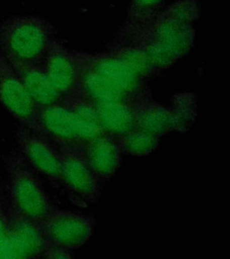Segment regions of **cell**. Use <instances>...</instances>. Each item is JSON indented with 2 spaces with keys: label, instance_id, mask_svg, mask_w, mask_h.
<instances>
[{
  "label": "cell",
  "instance_id": "6da1fadb",
  "mask_svg": "<svg viewBox=\"0 0 230 259\" xmlns=\"http://www.w3.org/2000/svg\"><path fill=\"white\" fill-rule=\"evenodd\" d=\"M56 40L53 24L40 16H12L0 22V53L8 60L39 64Z\"/></svg>",
  "mask_w": 230,
  "mask_h": 259
},
{
  "label": "cell",
  "instance_id": "7a4b0ae2",
  "mask_svg": "<svg viewBox=\"0 0 230 259\" xmlns=\"http://www.w3.org/2000/svg\"><path fill=\"white\" fill-rule=\"evenodd\" d=\"M194 24L162 11L135 42L145 51L157 71L168 69L194 45Z\"/></svg>",
  "mask_w": 230,
  "mask_h": 259
},
{
  "label": "cell",
  "instance_id": "3957f363",
  "mask_svg": "<svg viewBox=\"0 0 230 259\" xmlns=\"http://www.w3.org/2000/svg\"><path fill=\"white\" fill-rule=\"evenodd\" d=\"M8 182L5 184L8 197L16 210L26 218L40 222L53 210V202L42 184L18 150L4 157Z\"/></svg>",
  "mask_w": 230,
  "mask_h": 259
},
{
  "label": "cell",
  "instance_id": "277c9868",
  "mask_svg": "<svg viewBox=\"0 0 230 259\" xmlns=\"http://www.w3.org/2000/svg\"><path fill=\"white\" fill-rule=\"evenodd\" d=\"M33 131L58 147H84L104 134L99 126L82 120L64 104L40 107Z\"/></svg>",
  "mask_w": 230,
  "mask_h": 259
},
{
  "label": "cell",
  "instance_id": "5b68a950",
  "mask_svg": "<svg viewBox=\"0 0 230 259\" xmlns=\"http://www.w3.org/2000/svg\"><path fill=\"white\" fill-rule=\"evenodd\" d=\"M39 223L47 241L71 251L82 247L90 239L96 226L91 215L61 210L56 206Z\"/></svg>",
  "mask_w": 230,
  "mask_h": 259
},
{
  "label": "cell",
  "instance_id": "8992f818",
  "mask_svg": "<svg viewBox=\"0 0 230 259\" xmlns=\"http://www.w3.org/2000/svg\"><path fill=\"white\" fill-rule=\"evenodd\" d=\"M39 64L64 101L79 94L83 53L69 51L57 40Z\"/></svg>",
  "mask_w": 230,
  "mask_h": 259
},
{
  "label": "cell",
  "instance_id": "52a82bcc",
  "mask_svg": "<svg viewBox=\"0 0 230 259\" xmlns=\"http://www.w3.org/2000/svg\"><path fill=\"white\" fill-rule=\"evenodd\" d=\"M17 150L32 169L53 185L61 184V159L59 148L47 138L25 126L16 133Z\"/></svg>",
  "mask_w": 230,
  "mask_h": 259
},
{
  "label": "cell",
  "instance_id": "ba28073f",
  "mask_svg": "<svg viewBox=\"0 0 230 259\" xmlns=\"http://www.w3.org/2000/svg\"><path fill=\"white\" fill-rule=\"evenodd\" d=\"M58 148L61 154V184L85 202H97L105 184L91 169L83 147Z\"/></svg>",
  "mask_w": 230,
  "mask_h": 259
},
{
  "label": "cell",
  "instance_id": "9c48e42d",
  "mask_svg": "<svg viewBox=\"0 0 230 259\" xmlns=\"http://www.w3.org/2000/svg\"><path fill=\"white\" fill-rule=\"evenodd\" d=\"M0 103L22 125L35 130L40 107L33 101L8 59L1 53Z\"/></svg>",
  "mask_w": 230,
  "mask_h": 259
},
{
  "label": "cell",
  "instance_id": "30bf717a",
  "mask_svg": "<svg viewBox=\"0 0 230 259\" xmlns=\"http://www.w3.org/2000/svg\"><path fill=\"white\" fill-rule=\"evenodd\" d=\"M4 188L8 239L14 258L41 257L46 239L40 223L21 214L8 197L5 184Z\"/></svg>",
  "mask_w": 230,
  "mask_h": 259
},
{
  "label": "cell",
  "instance_id": "8fae6325",
  "mask_svg": "<svg viewBox=\"0 0 230 259\" xmlns=\"http://www.w3.org/2000/svg\"><path fill=\"white\" fill-rule=\"evenodd\" d=\"M83 56L84 64L87 69L118 89L139 99L150 95L145 79L137 76L124 61L110 51L95 55L83 53Z\"/></svg>",
  "mask_w": 230,
  "mask_h": 259
},
{
  "label": "cell",
  "instance_id": "7c38bea8",
  "mask_svg": "<svg viewBox=\"0 0 230 259\" xmlns=\"http://www.w3.org/2000/svg\"><path fill=\"white\" fill-rule=\"evenodd\" d=\"M83 152L91 169L105 185L121 166V148L117 139L109 134L104 133L89 141Z\"/></svg>",
  "mask_w": 230,
  "mask_h": 259
},
{
  "label": "cell",
  "instance_id": "4fadbf2b",
  "mask_svg": "<svg viewBox=\"0 0 230 259\" xmlns=\"http://www.w3.org/2000/svg\"><path fill=\"white\" fill-rule=\"evenodd\" d=\"M8 61L38 106L45 107L64 103V98L53 88L40 64H26L8 59Z\"/></svg>",
  "mask_w": 230,
  "mask_h": 259
},
{
  "label": "cell",
  "instance_id": "5bb4252c",
  "mask_svg": "<svg viewBox=\"0 0 230 259\" xmlns=\"http://www.w3.org/2000/svg\"><path fill=\"white\" fill-rule=\"evenodd\" d=\"M137 128L161 137L171 132H179L177 118L171 105L154 101L150 95L137 104Z\"/></svg>",
  "mask_w": 230,
  "mask_h": 259
},
{
  "label": "cell",
  "instance_id": "9a60e30c",
  "mask_svg": "<svg viewBox=\"0 0 230 259\" xmlns=\"http://www.w3.org/2000/svg\"><path fill=\"white\" fill-rule=\"evenodd\" d=\"M137 104V102L95 104L97 107L98 125L105 134L115 138L136 129Z\"/></svg>",
  "mask_w": 230,
  "mask_h": 259
},
{
  "label": "cell",
  "instance_id": "2e32d148",
  "mask_svg": "<svg viewBox=\"0 0 230 259\" xmlns=\"http://www.w3.org/2000/svg\"><path fill=\"white\" fill-rule=\"evenodd\" d=\"M165 0H131L116 45L133 44L162 12Z\"/></svg>",
  "mask_w": 230,
  "mask_h": 259
},
{
  "label": "cell",
  "instance_id": "e0dca14e",
  "mask_svg": "<svg viewBox=\"0 0 230 259\" xmlns=\"http://www.w3.org/2000/svg\"><path fill=\"white\" fill-rule=\"evenodd\" d=\"M78 95L94 104L113 102L137 103L141 100L111 84L109 81L87 69L85 64L81 75Z\"/></svg>",
  "mask_w": 230,
  "mask_h": 259
},
{
  "label": "cell",
  "instance_id": "ac0fdd59",
  "mask_svg": "<svg viewBox=\"0 0 230 259\" xmlns=\"http://www.w3.org/2000/svg\"><path fill=\"white\" fill-rule=\"evenodd\" d=\"M109 51L124 61L137 76L145 80L158 72L147 56L145 51L140 45H115Z\"/></svg>",
  "mask_w": 230,
  "mask_h": 259
},
{
  "label": "cell",
  "instance_id": "d6986e66",
  "mask_svg": "<svg viewBox=\"0 0 230 259\" xmlns=\"http://www.w3.org/2000/svg\"><path fill=\"white\" fill-rule=\"evenodd\" d=\"M116 139L122 154L143 157L153 152L157 149L160 137L136 128Z\"/></svg>",
  "mask_w": 230,
  "mask_h": 259
},
{
  "label": "cell",
  "instance_id": "ffe728a7",
  "mask_svg": "<svg viewBox=\"0 0 230 259\" xmlns=\"http://www.w3.org/2000/svg\"><path fill=\"white\" fill-rule=\"evenodd\" d=\"M170 105L177 118L179 132H186L193 123L196 115V97L193 94H179L173 97Z\"/></svg>",
  "mask_w": 230,
  "mask_h": 259
},
{
  "label": "cell",
  "instance_id": "44dd1931",
  "mask_svg": "<svg viewBox=\"0 0 230 259\" xmlns=\"http://www.w3.org/2000/svg\"><path fill=\"white\" fill-rule=\"evenodd\" d=\"M63 104L82 120L98 125L97 107L92 102L81 97L80 95H77L66 99Z\"/></svg>",
  "mask_w": 230,
  "mask_h": 259
},
{
  "label": "cell",
  "instance_id": "7402d4cb",
  "mask_svg": "<svg viewBox=\"0 0 230 259\" xmlns=\"http://www.w3.org/2000/svg\"><path fill=\"white\" fill-rule=\"evenodd\" d=\"M164 12L178 20L194 24L200 14V7L196 1L183 0L171 5Z\"/></svg>",
  "mask_w": 230,
  "mask_h": 259
},
{
  "label": "cell",
  "instance_id": "603a6c76",
  "mask_svg": "<svg viewBox=\"0 0 230 259\" xmlns=\"http://www.w3.org/2000/svg\"><path fill=\"white\" fill-rule=\"evenodd\" d=\"M0 258H14L8 239L7 215L5 210L4 183L0 181Z\"/></svg>",
  "mask_w": 230,
  "mask_h": 259
},
{
  "label": "cell",
  "instance_id": "cb8c5ba5",
  "mask_svg": "<svg viewBox=\"0 0 230 259\" xmlns=\"http://www.w3.org/2000/svg\"><path fill=\"white\" fill-rule=\"evenodd\" d=\"M72 255V251L46 240V245L41 257L49 259L70 258Z\"/></svg>",
  "mask_w": 230,
  "mask_h": 259
}]
</instances>
